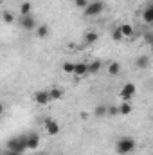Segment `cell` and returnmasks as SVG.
I'll return each instance as SVG.
<instances>
[{"instance_id": "cell-18", "label": "cell", "mask_w": 153, "mask_h": 155, "mask_svg": "<svg viewBox=\"0 0 153 155\" xmlns=\"http://www.w3.org/2000/svg\"><path fill=\"white\" fill-rule=\"evenodd\" d=\"M31 11H33V5H31L29 2H24V4L20 5V15H22V16H25V15H31Z\"/></svg>"}, {"instance_id": "cell-25", "label": "cell", "mask_w": 153, "mask_h": 155, "mask_svg": "<svg viewBox=\"0 0 153 155\" xmlns=\"http://www.w3.org/2000/svg\"><path fill=\"white\" fill-rule=\"evenodd\" d=\"M117 114H121L119 107H108V116H117Z\"/></svg>"}, {"instance_id": "cell-19", "label": "cell", "mask_w": 153, "mask_h": 155, "mask_svg": "<svg viewBox=\"0 0 153 155\" xmlns=\"http://www.w3.org/2000/svg\"><path fill=\"white\" fill-rule=\"evenodd\" d=\"M108 114V107L106 105H97L96 107V116L97 117H103V116H106Z\"/></svg>"}, {"instance_id": "cell-7", "label": "cell", "mask_w": 153, "mask_h": 155, "mask_svg": "<svg viewBox=\"0 0 153 155\" xmlns=\"http://www.w3.org/2000/svg\"><path fill=\"white\" fill-rule=\"evenodd\" d=\"M49 99H50L49 90H38V92H34V101H36L38 105H47Z\"/></svg>"}, {"instance_id": "cell-4", "label": "cell", "mask_w": 153, "mask_h": 155, "mask_svg": "<svg viewBox=\"0 0 153 155\" xmlns=\"http://www.w3.org/2000/svg\"><path fill=\"white\" fill-rule=\"evenodd\" d=\"M135 92H137V87H135L133 83H126V85L121 88L119 96H121V99H122V101H130V99L135 96Z\"/></svg>"}, {"instance_id": "cell-12", "label": "cell", "mask_w": 153, "mask_h": 155, "mask_svg": "<svg viewBox=\"0 0 153 155\" xmlns=\"http://www.w3.org/2000/svg\"><path fill=\"white\" fill-rule=\"evenodd\" d=\"M150 65V58L148 56H139L137 60H135V67L137 69H146Z\"/></svg>"}, {"instance_id": "cell-13", "label": "cell", "mask_w": 153, "mask_h": 155, "mask_svg": "<svg viewBox=\"0 0 153 155\" xmlns=\"http://www.w3.org/2000/svg\"><path fill=\"white\" fill-rule=\"evenodd\" d=\"M119 72H121V63H117V61H110V63H108V74L117 76Z\"/></svg>"}, {"instance_id": "cell-1", "label": "cell", "mask_w": 153, "mask_h": 155, "mask_svg": "<svg viewBox=\"0 0 153 155\" xmlns=\"http://www.w3.org/2000/svg\"><path fill=\"white\" fill-rule=\"evenodd\" d=\"M135 146H137L135 139H132V137H121L115 143V152L119 155H128L135 150Z\"/></svg>"}, {"instance_id": "cell-9", "label": "cell", "mask_w": 153, "mask_h": 155, "mask_svg": "<svg viewBox=\"0 0 153 155\" xmlns=\"http://www.w3.org/2000/svg\"><path fill=\"white\" fill-rule=\"evenodd\" d=\"M38 146H40V135L29 134L27 135V150H36Z\"/></svg>"}, {"instance_id": "cell-16", "label": "cell", "mask_w": 153, "mask_h": 155, "mask_svg": "<svg viewBox=\"0 0 153 155\" xmlns=\"http://www.w3.org/2000/svg\"><path fill=\"white\" fill-rule=\"evenodd\" d=\"M119 112H121L122 116H130V114H132V103H130V101H124L122 105H119Z\"/></svg>"}, {"instance_id": "cell-10", "label": "cell", "mask_w": 153, "mask_h": 155, "mask_svg": "<svg viewBox=\"0 0 153 155\" xmlns=\"http://www.w3.org/2000/svg\"><path fill=\"white\" fill-rule=\"evenodd\" d=\"M97 38H99V35L96 33V31H88V33H85V43L86 45H92V43H96L97 41Z\"/></svg>"}, {"instance_id": "cell-20", "label": "cell", "mask_w": 153, "mask_h": 155, "mask_svg": "<svg viewBox=\"0 0 153 155\" xmlns=\"http://www.w3.org/2000/svg\"><path fill=\"white\" fill-rule=\"evenodd\" d=\"M74 69H76V63H70V61H65V63H63V72L74 74Z\"/></svg>"}, {"instance_id": "cell-2", "label": "cell", "mask_w": 153, "mask_h": 155, "mask_svg": "<svg viewBox=\"0 0 153 155\" xmlns=\"http://www.w3.org/2000/svg\"><path fill=\"white\" fill-rule=\"evenodd\" d=\"M7 148L11 152H20L24 153L27 150V137H13L7 141Z\"/></svg>"}, {"instance_id": "cell-3", "label": "cell", "mask_w": 153, "mask_h": 155, "mask_svg": "<svg viewBox=\"0 0 153 155\" xmlns=\"http://www.w3.org/2000/svg\"><path fill=\"white\" fill-rule=\"evenodd\" d=\"M103 9H105V4L99 2V0H94V2H90L86 5V9L83 13H85V16H97V15L103 13Z\"/></svg>"}, {"instance_id": "cell-14", "label": "cell", "mask_w": 153, "mask_h": 155, "mask_svg": "<svg viewBox=\"0 0 153 155\" xmlns=\"http://www.w3.org/2000/svg\"><path fill=\"white\" fill-rule=\"evenodd\" d=\"M142 20H144L146 24H153V5H150L148 9H144V13H142Z\"/></svg>"}, {"instance_id": "cell-6", "label": "cell", "mask_w": 153, "mask_h": 155, "mask_svg": "<svg viewBox=\"0 0 153 155\" xmlns=\"http://www.w3.org/2000/svg\"><path fill=\"white\" fill-rule=\"evenodd\" d=\"M20 25H22L25 31H33L34 25H36V22H34L33 15H25V16H20Z\"/></svg>"}, {"instance_id": "cell-22", "label": "cell", "mask_w": 153, "mask_h": 155, "mask_svg": "<svg viewBox=\"0 0 153 155\" xmlns=\"http://www.w3.org/2000/svg\"><path fill=\"white\" fill-rule=\"evenodd\" d=\"M2 18H4L5 24H13V22H15V15L9 13V11H4V13H2Z\"/></svg>"}, {"instance_id": "cell-27", "label": "cell", "mask_w": 153, "mask_h": 155, "mask_svg": "<svg viewBox=\"0 0 153 155\" xmlns=\"http://www.w3.org/2000/svg\"><path fill=\"white\" fill-rule=\"evenodd\" d=\"M148 40H150V43H151V47H153V35H148Z\"/></svg>"}, {"instance_id": "cell-5", "label": "cell", "mask_w": 153, "mask_h": 155, "mask_svg": "<svg viewBox=\"0 0 153 155\" xmlns=\"http://www.w3.org/2000/svg\"><path fill=\"white\" fill-rule=\"evenodd\" d=\"M43 124H45V130H47V134L49 135H58L60 134V124H58V121H54V119H50V117H47L45 121H43Z\"/></svg>"}, {"instance_id": "cell-8", "label": "cell", "mask_w": 153, "mask_h": 155, "mask_svg": "<svg viewBox=\"0 0 153 155\" xmlns=\"http://www.w3.org/2000/svg\"><path fill=\"white\" fill-rule=\"evenodd\" d=\"M85 74H88V63H86V61H79V63H76V69H74V76L83 78Z\"/></svg>"}, {"instance_id": "cell-24", "label": "cell", "mask_w": 153, "mask_h": 155, "mask_svg": "<svg viewBox=\"0 0 153 155\" xmlns=\"http://www.w3.org/2000/svg\"><path fill=\"white\" fill-rule=\"evenodd\" d=\"M88 4H90L88 0H74V5H76L77 9H83V11L86 9V5H88Z\"/></svg>"}, {"instance_id": "cell-15", "label": "cell", "mask_w": 153, "mask_h": 155, "mask_svg": "<svg viewBox=\"0 0 153 155\" xmlns=\"http://www.w3.org/2000/svg\"><path fill=\"white\" fill-rule=\"evenodd\" d=\"M121 31H122L124 38H132V36H133V33H135V31H133V27H132L130 24H122V25H121Z\"/></svg>"}, {"instance_id": "cell-23", "label": "cell", "mask_w": 153, "mask_h": 155, "mask_svg": "<svg viewBox=\"0 0 153 155\" xmlns=\"http://www.w3.org/2000/svg\"><path fill=\"white\" fill-rule=\"evenodd\" d=\"M112 38L115 40V41H121V40L124 38V35H122V31H121V27H117L114 33H112Z\"/></svg>"}, {"instance_id": "cell-11", "label": "cell", "mask_w": 153, "mask_h": 155, "mask_svg": "<svg viewBox=\"0 0 153 155\" xmlns=\"http://www.w3.org/2000/svg\"><path fill=\"white\" fill-rule=\"evenodd\" d=\"M101 61L99 60H94V61H90L88 63V74H97L99 71H101Z\"/></svg>"}, {"instance_id": "cell-21", "label": "cell", "mask_w": 153, "mask_h": 155, "mask_svg": "<svg viewBox=\"0 0 153 155\" xmlns=\"http://www.w3.org/2000/svg\"><path fill=\"white\" fill-rule=\"evenodd\" d=\"M49 94H50V99H61L63 90L61 88H52V90H49Z\"/></svg>"}, {"instance_id": "cell-17", "label": "cell", "mask_w": 153, "mask_h": 155, "mask_svg": "<svg viewBox=\"0 0 153 155\" xmlns=\"http://www.w3.org/2000/svg\"><path fill=\"white\" fill-rule=\"evenodd\" d=\"M49 33H50V31H49V25H45V24L40 25V27H36V36H38V38H47Z\"/></svg>"}, {"instance_id": "cell-26", "label": "cell", "mask_w": 153, "mask_h": 155, "mask_svg": "<svg viewBox=\"0 0 153 155\" xmlns=\"http://www.w3.org/2000/svg\"><path fill=\"white\" fill-rule=\"evenodd\" d=\"M5 155H22V153H20V152H11V150H9Z\"/></svg>"}]
</instances>
